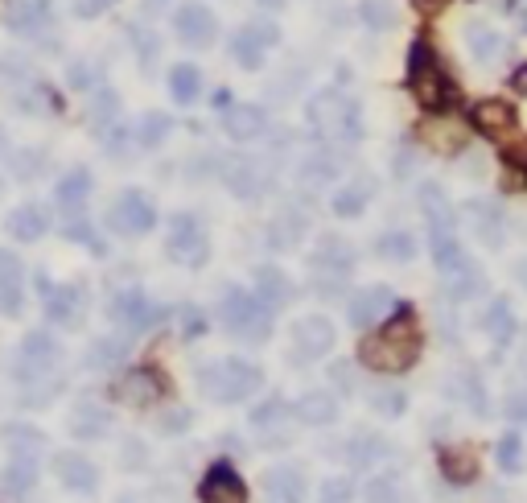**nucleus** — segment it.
<instances>
[{
	"mask_svg": "<svg viewBox=\"0 0 527 503\" xmlns=\"http://www.w3.org/2000/svg\"><path fill=\"white\" fill-rule=\"evenodd\" d=\"M416 355H420V326H416L412 306H404V301H396V310L379 322V330L359 343V363L371 367V372H388V376L408 372Z\"/></svg>",
	"mask_w": 527,
	"mask_h": 503,
	"instance_id": "nucleus-1",
	"label": "nucleus"
},
{
	"mask_svg": "<svg viewBox=\"0 0 527 503\" xmlns=\"http://www.w3.org/2000/svg\"><path fill=\"white\" fill-rule=\"evenodd\" d=\"M408 91L429 112H441V108H449L453 99H458V87H453L449 75L441 71V62H437L429 42H412V50H408Z\"/></svg>",
	"mask_w": 527,
	"mask_h": 503,
	"instance_id": "nucleus-2",
	"label": "nucleus"
},
{
	"mask_svg": "<svg viewBox=\"0 0 527 503\" xmlns=\"http://www.w3.org/2000/svg\"><path fill=\"white\" fill-rule=\"evenodd\" d=\"M198 384H202L206 396H215L219 405H235V400H248V396L260 392L264 372L248 359H219V363L202 367Z\"/></svg>",
	"mask_w": 527,
	"mask_h": 503,
	"instance_id": "nucleus-3",
	"label": "nucleus"
},
{
	"mask_svg": "<svg viewBox=\"0 0 527 503\" xmlns=\"http://www.w3.org/2000/svg\"><path fill=\"white\" fill-rule=\"evenodd\" d=\"M219 318L235 339H248V343H264L268 330H272V310L248 289H231L219 306Z\"/></svg>",
	"mask_w": 527,
	"mask_h": 503,
	"instance_id": "nucleus-4",
	"label": "nucleus"
},
{
	"mask_svg": "<svg viewBox=\"0 0 527 503\" xmlns=\"http://www.w3.org/2000/svg\"><path fill=\"white\" fill-rule=\"evenodd\" d=\"M112 396L120 400V405L149 409V405H157V400L165 396V376L157 372V367H132V372H124L112 384Z\"/></svg>",
	"mask_w": 527,
	"mask_h": 503,
	"instance_id": "nucleus-5",
	"label": "nucleus"
},
{
	"mask_svg": "<svg viewBox=\"0 0 527 503\" xmlns=\"http://www.w3.org/2000/svg\"><path fill=\"white\" fill-rule=\"evenodd\" d=\"M153 223H157V211L140 190H124L108 211V227L120 231V236H145Z\"/></svg>",
	"mask_w": 527,
	"mask_h": 503,
	"instance_id": "nucleus-6",
	"label": "nucleus"
},
{
	"mask_svg": "<svg viewBox=\"0 0 527 503\" xmlns=\"http://www.w3.org/2000/svg\"><path fill=\"white\" fill-rule=\"evenodd\" d=\"M62 359V347L50 339V334H25V343L17 351V376L29 384V380H42L54 372V363Z\"/></svg>",
	"mask_w": 527,
	"mask_h": 503,
	"instance_id": "nucleus-7",
	"label": "nucleus"
},
{
	"mask_svg": "<svg viewBox=\"0 0 527 503\" xmlns=\"http://www.w3.org/2000/svg\"><path fill=\"white\" fill-rule=\"evenodd\" d=\"M202 503H248V483L231 462H215L198 483Z\"/></svg>",
	"mask_w": 527,
	"mask_h": 503,
	"instance_id": "nucleus-8",
	"label": "nucleus"
},
{
	"mask_svg": "<svg viewBox=\"0 0 527 503\" xmlns=\"http://www.w3.org/2000/svg\"><path fill=\"white\" fill-rule=\"evenodd\" d=\"M108 314H112V322H120L128 334L149 330V326L161 318V310H157L140 289H124V293H116V297H112V306H108Z\"/></svg>",
	"mask_w": 527,
	"mask_h": 503,
	"instance_id": "nucleus-9",
	"label": "nucleus"
},
{
	"mask_svg": "<svg viewBox=\"0 0 527 503\" xmlns=\"http://www.w3.org/2000/svg\"><path fill=\"white\" fill-rule=\"evenodd\" d=\"M169 256L182 260V264H202L206 260V231L194 215H178L169 227Z\"/></svg>",
	"mask_w": 527,
	"mask_h": 503,
	"instance_id": "nucleus-10",
	"label": "nucleus"
},
{
	"mask_svg": "<svg viewBox=\"0 0 527 503\" xmlns=\"http://www.w3.org/2000/svg\"><path fill=\"white\" fill-rule=\"evenodd\" d=\"M346 310H350V322H355L359 330H371V326H379L383 318L396 310V301H392V289L371 285V289H359L355 297H350Z\"/></svg>",
	"mask_w": 527,
	"mask_h": 503,
	"instance_id": "nucleus-11",
	"label": "nucleus"
},
{
	"mask_svg": "<svg viewBox=\"0 0 527 503\" xmlns=\"http://www.w3.org/2000/svg\"><path fill=\"white\" fill-rule=\"evenodd\" d=\"M54 475L62 479L66 491H75V495H95V487H99L95 462L83 458V454H75V450H66V454L54 458Z\"/></svg>",
	"mask_w": 527,
	"mask_h": 503,
	"instance_id": "nucleus-12",
	"label": "nucleus"
},
{
	"mask_svg": "<svg viewBox=\"0 0 527 503\" xmlns=\"http://www.w3.org/2000/svg\"><path fill=\"white\" fill-rule=\"evenodd\" d=\"M173 25H178V33L190 46L215 42V13H210L206 5H198V0H190V5H182L178 13H173Z\"/></svg>",
	"mask_w": 527,
	"mask_h": 503,
	"instance_id": "nucleus-13",
	"label": "nucleus"
},
{
	"mask_svg": "<svg viewBox=\"0 0 527 503\" xmlns=\"http://www.w3.org/2000/svg\"><path fill=\"white\" fill-rule=\"evenodd\" d=\"M42 293H46V318H50V322H58V326H75V322H79V310H83V289L42 281Z\"/></svg>",
	"mask_w": 527,
	"mask_h": 503,
	"instance_id": "nucleus-14",
	"label": "nucleus"
},
{
	"mask_svg": "<svg viewBox=\"0 0 527 503\" xmlns=\"http://www.w3.org/2000/svg\"><path fill=\"white\" fill-rule=\"evenodd\" d=\"M264 491L280 503H305L309 495V483H305V471L301 466H272L264 475Z\"/></svg>",
	"mask_w": 527,
	"mask_h": 503,
	"instance_id": "nucleus-15",
	"label": "nucleus"
},
{
	"mask_svg": "<svg viewBox=\"0 0 527 503\" xmlns=\"http://www.w3.org/2000/svg\"><path fill=\"white\" fill-rule=\"evenodd\" d=\"M470 124L486 137H503V132L515 128V108L503 104V99H482V104L470 108Z\"/></svg>",
	"mask_w": 527,
	"mask_h": 503,
	"instance_id": "nucleus-16",
	"label": "nucleus"
},
{
	"mask_svg": "<svg viewBox=\"0 0 527 503\" xmlns=\"http://www.w3.org/2000/svg\"><path fill=\"white\" fill-rule=\"evenodd\" d=\"M293 339H297V355L301 359H318L334 347V326L326 318H305L297 330H293Z\"/></svg>",
	"mask_w": 527,
	"mask_h": 503,
	"instance_id": "nucleus-17",
	"label": "nucleus"
},
{
	"mask_svg": "<svg viewBox=\"0 0 527 503\" xmlns=\"http://www.w3.org/2000/svg\"><path fill=\"white\" fill-rule=\"evenodd\" d=\"M441 475L458 487L474 483L478 479V450L474 446H445L441 450Z\"/></svg>",
	"mask_w": 527,
	"mask_h": 503,
	"instance_id": "nucleus-18",
	"label": "nucleus"
},
{
	"mask_svg": "<svg viewBox=\"0 0 527 503\" xmlns=\"http://www.w3.org/2000/svg\"><path fill=\"white\" fill-rule=\"evenodd\" d=\"M223 128L235 141H248V137H256V132H264V112L252 108V104H231L223 112Z\"/></svg>",
	"mask_w": 527,
	"mask_h": 503,
	"instance_id": "nucleus-19",
	"label": "nucleus"
},
{
	"mask_svg": "<svg viewBox=\"0 0 527 503\" xmlns=\"http://www.w3.org/2000/svg\"><path fill=\"white\" fill-rule=\"evenodd\" d=\"M50 231V219L42 207H21L9 215V236H17L21 244H33V240H42Z\"/></svg>",
	"mask_w": 527,
	"mask_h": 503,
	"instance_id": "nucleus-20",
	"label": "nucleus"
},
{
	"mask_svg": "<svg viewBox=\"0 0 527 503\" xmlns=\"http://www.w3.org/2000/svg\"><path fill=\"white\" fill-rule=\"evenodd\" d=\"M297 417L305 425H330V421H338V400L330 392H305L297 400Z\"/></svg>",
	"mask_w": 527,
	"mask_h": 503,
	"instance_id": "nucleus-21",
	"label": "nucleus"
},
{
	"mask_svg": "<svg viewBox=\"0 0 527 503\" xmlns=\"http://www.w3.org/2000/svg\"><path fill=\"white\" fill-rule=\"evenodd\" d=\"M503 33H495L490 25H470V54H474V62H482V66H495L499 58H503Z\"/></svg>",
	"mask_w": 527,
	"mask_h": 503,
	"instance_id": "nucleus-22",
	"label": "nucleus"
},
{
	"mask_svg": "<svg viewBox=\"0 0 527 503\" xmlns=\"http://www.w3.org/2000/svg\"><path fill=\"white\" fill-rule=\"evenodd\" d=\"M87 194H91V174L87 170H75V174H66L58 186H54V198H58V207H66L70 215H79L83 203H87Z\"/></svg>",
	"mask_w": 527,
	"mask_h": 503,
	"instance_id": "nucleus-23",
	"label": "nucleus"
},
{
	"mask_svg": "<svg viewBox=\"0 0 527 503\" xmlns=\"http://www.w3.org/2000/svg\"><path fill=\"white\" fill-rule=\"evenodd\" d=\"M50 17V0H13L9 5V25L17 33H33V29H42Z\"/></svg>",
	"mask_w": 527,
	"mask_h": 503,
	"instance_id": "nucleus-24",
	"label": "nucleus"
},
{
	"mask_svg": "<svg viewBox=\"0 0 527 503\" xmlns=\"http://www.w3.org/2000/svg\"><path fill=\"white\" fill-rule=\"evenodd\" d=\"M198 91H202V75H198V66H190V62H178V66H173V71H169V95L178 99L182 108H186V104H194Z\"/></svg>",
	"mask_w": 527,
	"mask_h": 503,
	"instance_id": "nucleus-25",
	"label": "nucleus"
},
{
	"mask_svg": "<svg viewBox=\"0 0 527 503\" xmlns=\"http://www.w3.org/2000/svg\"><path fill=\"white\" fill-rule=\"evenodd\" d=\"M33 483H38V458H33V454H13L9 471H5V491L9 495H25Z\"/></svg>",
	"mask_w": 527,
	"mask_h": 503,
	"instance_id": "nucleus-26",
	"label": "nucleus"
},
{
	"mask_svg": "<svg viewBox=\"0 0 527 503\" xmlns=\"http://www.w3.org/2000/svg\"><path fill=\"white\" fill-rule=\"evenodd\" d=\"M371 194H375V182H350L346 190H338L334 211L338 215H363V207L371 203Z\"/></svg>",
	"mask_w": 527,
	"mask_h": 503,
	"instance_id": "nucleus-27",
	"label": "nucleus"
},
{
	"mask_svg": "<svg viewBox=\"0 0 527 503\" xmlns=\"http://www.w3.org/2000/svg\"><path fill=\"white\" fill-rule=\"evenodd\" d=\"M375 252H379L383 260L404 264V260L416 256V240L408 236V231H388V236H379V240H375Z\"/></svg>",
	"mask_w": 527,
	"mask_h": 503,
	"instance_id": "nucleus-28",
	"label": "nucleus"
},
{
	"mask_svg": "<svg viewBox=\"0 0 527 503\" xmlns=\"http://www.w3.org/2000/svg\"><path fill=\"white\" fill-rule=\"evenodd\" d=\"M256 297L272 310L276 301H285V297H289V281L280 277L276 268H260V273H256Z\"/></svg>",
	"mask_w": 527,
	"mask_h": 503,
	"instance_id": "nucleus-29",
	"label": "nucleus"
},
{
	"mask_svg": "<svg viewBox=\"0 0 527 503\" xmlns=\"http://www.w3.org/2000/svg\"><path fill=\"white\" fill-rule=\"evenodd\" d=\"M231 54H235L239 66H248V71H260V66H264V46L252 38L248 29H239L231 38Z\"/></svg>",
	"mask_w": 527,
	"mask_h": 503,
	"instance_id": "nucleus-30",
	"label": "nucleus"
},
{
	"mask_svg": "<svg viewBox=\"0 0 527 503\" xmlns=\"http://www.w3.org/2000/svg\"><path fill=\"white\" fill-rule=\"evenodd\" d=\"M169 128H173V120L169 116H161V112H149L145 120L136 124V145H161L165 137H169Z\"/></svg>",
	"mask_w": 527,
	"mask_h": 503,
	"instance_id": "nucleus-31",
	"label": "nucleus"
},
{
	"mask_svg": "<svg viewBox=\"0 0 527 503\" xmlns=\"http://www.w3.org/2000/svg\"><path fill=\"white\" fill-rule=\"evenodd\" d=\"M359 13H363V21L371 29H396V21H400V13H396L392 0H363Z\"/></svg>",
	"mask_w": 527,
	"mask_h": 503,
	"instance_id": "nucleus-32",
	"label": "nucleus"
},
{
	"mask_svg": "<svg viewBox=\"0 0 527 503\" xmlns=\"http://www.w3.org/2000/svg\"><path fill=\"white\" fill-rule=\"evenodd\" d=\"M482 326L495 334L499 343H507L511 330H515V318H511V310H507V301H490V310L482 314Z\"/></svg>",
	"mask_w": 527,
	"mask_h": 503,
	"instance_id": "nucleus-33",
	"label": "nucleus"
},
{
	"mask_svg": "<svg viewBox=\"0 0 527 503\" xmlns=\"http://www.w3.org/2000/svg\"><path fill=\"white\" fill-rule=\"evenodd\" d=\"M495 458H499L503 471H511V475H519V471H523V438H519V433H507V438H499Z\"/></svg>",
	"mask_w": 527,
	"mask_h": 503,
	"instance_id": "nucleus-34",
	"label": "nucleus"
},
{
	"mask_svg": "<svg viewBox=\"0 0 527 503\" xmlns=\"http://www.w3.org/2000/svg\"><path fill=\"white\" fill-rule=\"evenodd\" d=\"M9 446L17 454H38L42 450V433L29 429V425H9Z\"/></svg>",
	"mask_w": 527,
	"mask_h": 503,
	"instance_id": "nucleus-35",
	"label": "nucleus"
},
{
	"mask_svg": "<svg viewBox=\"0 0 527 503\" xmlns=\"http://www.w3.org/2000/svg\"><path fill=\"white\" fill-rule=\"evenodd\" d=\"M285 413H289V409H285V400H280V396H272V400H264L260 409H252V425H256V429H264V425L280 421Z\"/></svg>",
	"mask_w": 527,
	"mask_h": 503,
	"instance_id": "nucleus-36",
	"label": "nucleus"
},
{
	"mask_svg": "<svg viewBox=\"0 0 527 503\" xmlns=\"http://www.w3.org/2000/svg\"><path fill=\"white\" fill-rule=\"evenodd\" d=\"M350 499H355V483H350V479H330L326 487H322V499L318 503H350Z\"/></svg>",
	"mask_w": 527,
	"mask_h": 503,
	"instance_id": "nucleus-37",
	"label": "nucleus"
},
{
	"mask_svg": "<svg viewBox=\"0 0 527 503\" xmlns=\"http://www.w3.org/2000/svg\"><path fill=\"white\" fill-rule=\"evenodd\" d=\"M120 355H124V347H120V343H112V339H99L87 363H91V367H112Z\"/></svg>",
	"mask_w": 527,
	"mask_h": 503,
	"instance_id": "nucleus-38",
	"label": "nucleus"
},
{
	"mask_svg": "<svg viewBox=\"0 0 527 503\" xmlns=\"http://www.w3.org/2000/svg\"><path fill=\"white\" fill-rule=\"evenodd\" d=\"M503 161L511 165L519 178H527V141H511V145L503 149Z\"/></svg>",
	"mask_w": 527,
	"mask_h": 503,
	"instance_id": "nucleus-39",
	"label": "nucleus"
},
{
	"mask_svg": "<svg viewBox=\"0 0 527 503\" xmlns=\"http://www.w3.org/2000/svg\"><path fill=\"white\" fill-rule=\"evenodd\" d=\"M103 429H108V417H103V413H79V417H75V433H87V438H99Z\"/></svg>",
	"mask_w": 527,
	"mask_h": 503,
	"instance_id": "nucleus-40",
	"label": "nucleus"
},
{
	"mask_svg": "<svg viewBox=\"0 0 527 503\" xmlns=\"http://www.w3.org/2000/svg\"><path fill=\"white\" fill-rule=\"evenodd\" d=\"M375 409H379V413H388V417L404 413V392H396V388H388V392H375Z\"/></svg>",
	"mask_w": 527,
	"mask_h": 503,
	"instance_id": "nucleus-41",
	"label": "nucleus"
},
{
	"mask_svg": "<svg viewBox=\"0 0 527 503\" xmlns=\"http://www.w3.org/2000/svg\"><path fill=\"white\" fill-rule=\"evenodd\" d=\"M507 417L527 425V392H519V396H511V400H507Z\"/></svg>",
	"mask_w": 527,
	"mask_h": 503,
	"instance_id": "nucleus-42",
	"label": "nucleus"
},
{
	"mask_svg": "<svg viewBox=\"0 0 527 503\" xmlns=\"http://www.w3.org/2000/svg\"><path fill=\"white\" fill-rule=\"evenodd\" d=\"M70 87H91V66H87V62H75V66H70Z\"/></svg>",
	"mask_w": 527,
	"mask_h": 503,
	"instance_id": "nucleus-43",
	"label": "nucleus"
},
{
	"mask_svg": "<svg viewBox=\"0 0 527 503\" xmlns=\"http://www.w3.org/2000/svg\"><path fill=\"white\" fill-rule=\"evenodd\" d=\"M108 5H112V0H79L75 9H79V17H99V13L108 9Z\"/></svg>",
	"mask_w": 527,
	"mask_h": 503,
	"instance_id": "nucleus-44",
	"label": "nucleus"
},
{
	"mask_svg": "<svg viewBox=\"0 0 527 503\" xmlns=\"http://www.w3.org/2000/svg\"><path fill=\"white\" fill-rule=\"evenodd\" d=\"M178 425L186 429V425H190V413H173V417H165V421H161V433H178Z\"/></svg>",
	"mask_w": 527,
	"mask_h": 503,
	"instance_id": "nucleus-45",
	"label": "nucleus"
},
{
	"mask_svg": "<svg viewBox=\"0 0 527 503\" xmlns=\"http://www.w3.org/2000/svg\"><path fill=\"white\" fill-rule=\"evenodd\" d=\"M412 5H416V9H425V13H437V9L449 5V0H412Z\"/></svg>",
	"mask_w": 527,
	"mask_h": 503,
	"instance_id": "nucleus-46",
	"label": "nucleus"
},
{
	"mask_svg": "<svg viewBox=\"0 0 527 503\" xmlns=\"http://www.w3.org/2000/svg\"><path fill=\"white\" fill-rule=\"evenodd\" d=\"M511 83H515V91H527V66H519V71H515V79H511Z\"/></svg>",
	"mask_w": 527,
	"mask_h": 503,
	"instance_id": "nucleus-47",
	"label": "nucleus"
},
{
	"mask_svg": "<svg viewBox=\"0 0 527 503\" xmlns=\"http://www.w3.org/2000/svg\"><path fill=\"white\" fill-rule=\"evenodd\" d=\"M515 273H519V281L527 285V260H519V268H515Z\"/></svg>",
	"mask_w": 527,
	"mask_h": 503,
	"instance_id": "nucleus-48",
	"label": "nucleus"
},
{
	"mask_svg": "<svg viewBox=\"0 0 527 503\" xmlns=\"http://www.w3.org/2000/svg\"><path fill=\"white\" fill-rule=\"evenodd\" d=\"M260 5H264V9H280V0H260Z\"/></svg>",
	"mask_w": 527,
	"mask_h": 503,
	"instance_id": "nucleus-49",
	"label": "nucleus"
}]
</instances>
